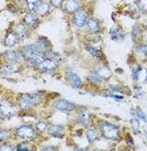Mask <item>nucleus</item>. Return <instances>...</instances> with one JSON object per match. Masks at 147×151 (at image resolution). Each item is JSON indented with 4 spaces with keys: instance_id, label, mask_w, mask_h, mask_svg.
<instances>
[{
    "instance_id": "f257e3e1",
    "label": "nucleus",
    "mask_w": 147,
    "mask_h": 151,
    "mask_svg": "<svg viewBox=\"0 0 147 151\" xmlns=\"http://www.w3.org/2000/svg\"><path fill=\"white\" fill-rule=\"evenodd\" d=\"M99 128H101L102 133H103L105 139H111V141H117L120 139L119 129L115 126H113L112 124L107 123V122H102Z\"/></svg>"
},
{
    "instance_id": "f03ea898",
    "label": "nucleus",
    "mask_w": 147,
    "mask_h": 151,
    "mask_svg": "<svg viewBox=\"0 0 147 151\" xmlns=\"http://www.w3.org/2000/svg\"><path fill=\"white\" fill-rule=\"evenodd\" d=\"M41 101V95L39 93H34V94H23L20 97L19 101V105L21 108L23 109H29L31 107L35 106L37 104H39Z\"/></svg>"
},
{
    "instance_id": "7ed1b4c3",
    "label": "nucleus",
    "mask_w": 147,
    "mask_h": 151,
    "mask_svg": "<svg viewBox=\"0 0 147 151\" xmlns=\"http://www.w3.org/2000/svg\"><path fill=\"white\" fill-rule=\"evenodd\" d=\"M16 133L22 139H33L37 135L35 129L29 125H24V126H20L19 128H17Z\"/></svg>"
},
{
    "instance_id": "20e7f679",
    "label": "nucleus",
    "mask_w": 147,
    "mask_h": 151,
    "mask_svg": "<svg viewBox=\"0 0 147 151\" xmlns=\"http://www.w3.org/2000/svg\"><path fill=\"white\" fill-rule=\"evenodd\" d=\"M54 108L59 111H63V112H69V111L75 109V105L71 101H66V99H61L54 105Z\"/></svg>"
},
{
    "instance_id": "39448f33",
    "label": "nucleus",
    "mask_w": 147,
    "mask_h": 151,
    "mask_svg": "<svg viewBox=\"0 0 147 151\" xmlns=\"http://www.w3.org/2000/svg\"><path fill=\"white\" fill-rule=\"evenodd\" d=\"M73 20L76 27L81 28V27H84L87 23V21H88V15H87V13L85 12V11H77V12L75 13V15H74Z\"/></svg>"
},
{
    "instance_id": "423d86ee",
    "label": "nucleus",
    "mask_w": 147,
    "mask_h": 151,
    "mask_svg": "<svg viewBox=\"0 0 147 151\" xmlns=\"http://www.w3.org/2000/svg\"><path fill=\"white\" fill-rule=\"evenodd\" d=\"M56 65H57V63H56V61L47 58V59H45V60H43L40 65H38V67H39V69H40L43 72L50 73V72H53V71L55 70Z\"/></svg>"
},
{
    "instance_id": "0eeeda50",
    "label": "nucleus",
    "mask_w": 147,
    "mask_h": 151,
    "mask_svg": "<svg viewBox=\"0 0 147 151\" xmlns=\"http://www.w3.org/2000/svg\"><path fill=\"white\" fill-rule=\"evenodd\" d=\"M18 41H19V35L15 34V33H10V34L6 35V37H5L4 45H6V47H13V45H15Z\"/></svg>"
},
{
    "instance_id": "6e6552de",
    "label": "nucleus",
    "mask_w": 147,
    "mask_h": 151,
    "mask_svg": "<svg viewBox=\"0 0 147 151\" xmlns=\"http://www.w3.org/2000/svg\"><path fill=\"white\" fill-rule=\"evenodd\" d=\"M24 21H25V24L28 25V27L35 28L36 24L38 23V17L35 14H33V13H30V14H28V15L25 16Z\"/></svg>"
},
{
    "instance_id": "1a4fd4ad",
    "label": "nucleus",
    "mask_w": 147,
    "mask_h": 151,
    "mask_svg": "<svg viewBox=\"0 0 147 151\" xmlns=\"http://www.w3.org/2000/svg\"><path fill=\"white\" fill-rule=\"evenodd\" d=\"M36 48H37V50L40 52V53H45L46 51L49 50V43L48 41L45 39V38H39L37 40V42L35 43Z\"/></svg>"
},
{
    "instance_id": "9d476101",
    "label": "nucleus",
    "mask_w": 147,
    "mask_h": 151,
    "mask_svg": "<svg viewBox=\"0 0 147 151\" xmlns=\"http://www.w3.org/2000/svg\"><path fill=\"white\" fill-rule=\"evenodd\" d=\"M5 57L10 61H18L19 59L23 58V55L22 53H18L16 51H8L5 53Z\"/></svg>"
},
{
    "instance_id": "9b49d317",
    "label": "nucleus",
    "mask_w": 147,
    "mask_h": 151,
    "mask_svg": "<svg viewBox=\"0 0 147 151\" xmlns=\"http://www.w3.org/2000/svg\"><path fill=\"white\" fill-rule=\"evenodd\" d=\"M110 33H111V38L113 39V40H115V41H122V40H124L125 35H124V33L120 30V29L112 28L111 29V32H110Z\"/></svg>"
},
{
    "instance_id": "f8f14e48",
    "label": "nucleus",
    "mask_w": 147,
    "mask_h": 151,
    "mask_svg": "<svg viewBox=\"0 0 147 151\" xmlns=\"http://www.w3.org/2000/svg\"><path fill=\"white\" fill-rule=\"evenodd\" d=\"M79 0H67L65 3V9L69 12H74L79 9Z\"/></svg>"
},
{
    "instance_id": "ddd939ff",
    "label": "nucleus",
    "mask_w": 147,
    "mask_h": 151,
    "mask_svg": "<svg viewBox=\"0 0 147 151\" xmlns=\"http://www.w3.org/2000/svg\"><path fill=\"white\" fill-rule=\"evenodd\" d=\"M51 135L55 136V137H63V128L61 126H52L49 129Z\"/></svg>"
},
{
    "instance_id": "4468645a",
    "label": "nucleus",
    "mask_w": 147,
    "mask_h": 151,
    "mask_svg": "<svg viewBox=\"0 0 147 151\" xmlns=\"http://www.w3.org/2000/svg\"><path fill=\"white\" fill-rule=\"evenodd\" d=\"M69 77H70V81H71L72 87H73V88H79V87H81V77H79L77 74L74 73V72H71V73L69 74Z\"/></svg>"
},
{
    "instance_id": "2eb2a0df",
    "label": "nucleus",
    "mask_w": 147,
    "mask_h": 151,
    "mask_svg": "<svg viewBox=\"0 0 147 151\" xmlns=\"http://www.w3.org/2000/svg\"><path fill=\"white\" fill-rule=\"evenodd\" d=\"M87 25H88V29L92 32H99V21L97 19H88L87 21Z\"/></svg>"
},
{
    "instance_id": "dca6fc26",
    "label": "nucleus",
    "mask_w": 147,
    "mask_h": 151,
    "mask_svg": "<svg viewBox=\"0 0 147 151\" xmlns=\"http://www.w3.org/2000/svg\"><path fill=\"white\" fill-rule=\"evenodd\" d=\"M95 74L99 75L102 79H107V78L110 76V72L107 70L106 68H104V67H99V68L95 70Z\"/></svg>"
},
{
    "instance_id": "f3484780",
    "label": "nucleus",
    "mask_w": 147,
    "mask_h": 151,
    "mask_svg": "<svg viewBox=\"0 0 147 151\" xmlns=\"http://www.w3.org/2000/svg\"><path fill=\"white\" fill-rule=\"evenodd\" d=\"M89 117H90V115H89L88 111L83 110L81 113L79 114V123H81V125L86 126L87 124H88V122H89Z\"/></svg>"
},
{
    "instance_id": "a211bd4d",
    "label": "nucleus",
    "mask_w": 147,
    "mask_h": 151,
    "mask_svg": "<svg viewBox=\"0 0 147 151\" xmlns=\"http://www.w3.org/2000/svg\"><path fill=\"white\" fill-rule=\"evenodd\" d=\"M35 11H36V13H37V14H39V15H45L46 13L49 12V4H48V3H46V2L39 3V4L36 6Z\"/></svg>"
},
{
    "instance_id": "6ab92c4d",
    "label": "nucleus",
    "mask_w": 147,
    "mask_h": 151,
    "mask_svg": "<svg viewBox=\"0 0 147 151\" xmlns=\"http://www.w3.org/2000/svg\"><path fill=\"white\" fill-rule=\"evenodd\" d=\"M86 49H87V51H88L89 53L91 54L92 56H94V57H97V58H99V57H102V52H99V50H97V49H94L93 47H91V45H86Z\"/></svg>"
},
{
    "instance_id": "aec40b11",
    "label": "nucleus",
    "mask_w": 147,
    "mask_h": 151,
    "mask_svg": "<svg viewBox=\"0 0 147 151\" xmlns=\"http://www.w3.org/2000/svg\"><path fill=\"white\" fill-rule=\"evenodd\" d=\"M2 70L4 71L5 73H14V72H16V67L15 65H11V63H9V65H5L2 67Z\"/></svg>"
},
{
    "instance_id": "412c9836",
    "label": "nucleus",
    "mask_w": 147,
    "mask_h": 151,
    "mask_svg": "<svg viewBox=\"0 0 147 151\" xmlns=\"http://www.w3.org/2000/svg\"><path fill=\"white\" fill-rule=\"evenodd\" d=\"M36 127H37L38 130H40V131L48 130V124H47L45 121H43V119H40V121L37 122V125H36Z\"/></svg>"
},
{
    "instance_id": "4be33fe9",
    "label": "nucleus",
    "mask_w": 147,
    "mask_h": 151,
    "mask_svg": "<svg viewBox=\"0 0 147 151\" xmlns=\"http://www.w3.org/2000/svg\"><path fill=\"white\" fill-rule=\"evenodd\" d=\"M87 137H88V139L90 142L95 141V139H97V132H95V130H93V129H89L88 133H87Z\"/></svg>"
},
{
    "instance_id": "5701e85b",
    "label": "nucleus",
    "mask_w": 147,
    "mask_h": 151,
    "mask_svg": "<svg viewBox=\"0 0 147 151\" xmlns=\"http://www.w3.org/2000/svg\"><path fill=\"white\" fill-rule=\"evenodd\" d=\"M16 32L19 35V37H24L27 35V29L24 27H22V25H18L17 29H16Z\"/></svg>"
},
{
    "instance_id": "b1692460",
    "label": "nucleus",
    "mask_w": 147,
    "mask_h": 151,
    "mask_svg": "<svg viewBox=\"0 0 147 151\" xmlns=\"http://www.w3.org/2000/svg\"><path fill=\"white\" fill-rule=\"evenodd\" d=\"M47 58H49V59H52V60L56 61V63H58L59 59H61V57H59L58 54H57V53H54V52L48 53V55H47Z\"/></svg>"
},
{
    "instance_id": "393cba45",
    "label": "nucleus",
    "mask_w": 147,
    "mask_h": 151,
    "mask_svg": "<svg viewBox=\"0 0 147 151\" xmlns=\"http://www.w3.org/2000/svg\"><path fill=\"white\" fill-rule=\"evenodd\" d=\"M137 115L138 117H139V119H142L143 122H145V123H147V115L143 112V111H141L140 109H137Z\"/></svg>"
},
{
    "instance_id": "a878e982",
    "label": "nucleus",
    "mask_w": 147,
    "mask_h": 151,
    "mask_svg": "<svg viewBox=\"0 0 147 151\" xmlns=\"http://www.w3.org/2000/svg\"><path fill=\"white\" fill-rule=\"evenodd\" d=\"M135 51L140 53H144L147 55V45H140L135 47Z\"/></svg>"
},
{
    "instance_id": "bb28decb",
    "label": "nucleus",
    "mask_w": 147,
    "mask_h": 151,
    "mask_svg": "<svg viewBox=\"0 0 147 151\" xmlns=\"http://www.w3.org/2000/svg\"><path fill=\"white\" fill-rule=\"evenodd\" d=\"M88 79H89V81H93V83H101V81H103V79H102V78L99 77V75H97L95 73H94V74H91V75H89Z\"/></svg>"
},
{
    "instance_id": "cd10ccee",
    "label": "nucleus",
    "mask_w": 147,
    "mask_h": 151,
    "mask_svg": "<svg viewBox=\"0 0 147 151\" xmlns=\"http://www.w3.org/2000/svg\"><path fill=\"white\" fill-rule=\"evenodd\" d=\"M27 2H28L29 5H30V9H31V10H35L36 6L38 5V2H39V0H27Z\"/></svg>"
},
{
    "instance_id": "c85d7f7f",
    "label": "nucleus",
    "mask_w": 147,
    "mask_h": 151,
    "mask_svg": "<svg viewBox=\"0 0 147 151\" xmlns=\"http://www.w3.org/2000/svg\"><path fill=\"white\" fill-rule=\"evenodd\" d=\"M130 123H131L132 128H133V130H135V132H138V131H139V127H140L139 121H137V119H132L131 121H130Z\"/></svg>"
},
{
    "instance_id": "c756f323",
    "label": "nucleus",
    "mask_w": 147,
    "mask_h": 151,
    "mask_svg": "<svg viewBox=\"0 0 147 151\" xmlns=\"http://www.w3.org/2000/svg\"><path fill=\"white\" fill-rule=\"evenodd\" d=\"M139 6L141 10L147 11V0H140L139 1Z\"/></svg>"
},
{
    "instance_id": "7c9ffc66",
    "label": "nucleus",
    "mask_w": 147,
    "mask_h": 151,
    "mask_svg": "<svg viewBox=\"0 0 147 151\" xmlns=\"http://www.w3.org/2000/svg\"><path fill=\"white\" fill-rule=\"evenodd\" d=\"M9 137H10V134H9L8 131H5V130L1 131V139H2V141H4V139H8Z\"/></svg>"
},
{
    "instance_id": "2f4dec72",
    "label": "nucleus",
    "mask_w": 147,
    "mask_h": 151,
    "mask_svg": "<svg viewBox=\"0 0 147 151\" xmlns=\"http://www.w3.org/2000/svg\"><path fill=\"white\" fill-rule=\"evenodd\" d=\"M17 149L18 150H31L30 147L24 146V144H19V145L17 146Z\"/></svg>"
},
{
    "instance_id": "473e14b6",
    "label": "nucleus",
    "mask_w": 147,
    "mask_h": 151,
    "mask_svg": "<svg viewBox=\"0 0 147 151\" xmlns=\"http://www.w3.org/2000/svg\"><path fill=\"white\" fill-rule=\"evenodd\" d=\"M63 2V0H51V3L54 5V6H59Z\"/></svg>"
},
{
    "instance_id": "72a5a7b5",
    "label": "nucleus",
    "mask_w": 147,
    "mask_h": 151,
    "mask_svg": "<svg viewBox=\"0 0 147 151\" xmlns=\"http://www.w3.org/2000/svg\"><path fill=\"white\" fill-rule=\"evenodd\" d=\"M110 89L113 91H119V92H122V90H123L121 87H117V86H110Z\"/></svg>"
},
{
    "instance_id": "f704fd0d",
    "label": "nucleus",
    "mask_w": 147,
    "mask_h": 151,
    "mask_svg": "<svg viewBox=\"0 0 147 151\" xmlns=\"http://www.w3.org/2000/svg\"><path fill=\"white\" fill-rule=\"evenodd\" d=\"M54 147H43V148H41V150H54Z\"/></svg>"
},
{
    "instance_id": "c9c22d12",
    "label": "nucleus",
    "mask_w": 147,
    "mask_h": 151,
    "mask_svg": "<svg viewBox=\"0 0 147 151\" xmlns=\"http://www.w3.org/2000/svg\"><path fill=\"white\" fill-rule=\"evenodd\" d=\"M6 149H10V150H13V147H2V148H1V150H6Z\"/></svg>"
}]
</instances>
